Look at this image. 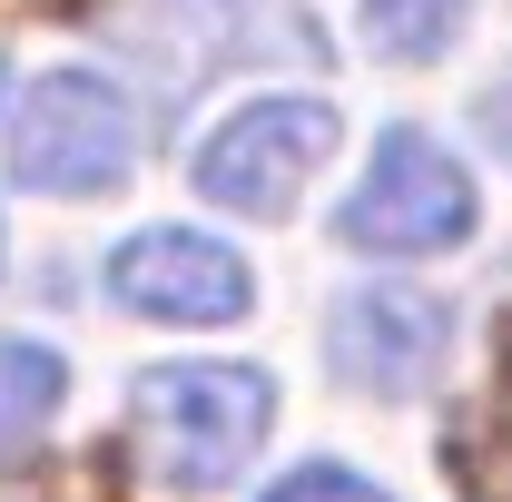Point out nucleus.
Listing matches in <instances>:
<instances>
[{
	"label": "nucleus",
	"mask_w": 512,
	"mask_h": 502,
	"mask_svg": "<svg viewBox=\"0 0 512 502\" xmlns=\"http://www.w3.org/2000/svg\"><path fill=\"white\" fill-rule=\"evenodd\" d=\"M266 434H276V384L256 365H148L128 384V443L168 493H227Z\"/></svg>",
	"instance_id": "nucleus-1"
},
{
	"label": "nucleus",
	"mask_w": 512,
	"mask_h": 502,
	"mask_svg": "<svg viewBox=\"0 0 512 502\" xmlns=\"http://www.w3.org/2000/svg\"><path fill=\"white\" fill-rule=\"evenodd\" d=\"M0 148H10L0 158L10 188H30V197H109L138 168V109H128L119 79H99V69H40L20 89Z\"/></svg>",
	"instance_id": "nucleus-2"
},
{
	"label": "nucleus",
	"mask_w": 512,
	"mask_h": 502,
	"mask_svg": "<svg viewBox=\"0 0 512 502\" xmlns=\"http://www.w3.org/2000/svg\"><path fill=\"white\" fill-rule=\"evenodd\" d=\"M473 237V178L434 128H384L365 178L335 207V247L355 256H453Z\"/></svg>",
	"instance_id": "nucleus-3"
},
{
	"label": "nucleus",
	"mask_w": 512,
	"mask_h": 502,
	"mask_svg": "<svg viewBox=\"0 0 512 502\" xmlns=\"http://www.w3.org/2000/svg\"><path fill=\"white\" fill-rule=\"evenodd\" d=\"M335 99H247V109H227V119L197 138L188 178L207 207H227V217H286L296 197L325 178V158H335Z\"/></svg>",
	"instance_id": "nucleus-4"
},
{
	"label": "nucleus",
	"mask_w": 512,
	"mask_h": 502,
	"mask_svg": "<svg viewBox=\"0 0 512 502\" xmlns=\"http://www.w3.org/2000/svg\"><path fill=\"white\" fill-rule=\"evenodd\" d=\"M99 286L119 315H148V325H247L256 315V266L207 227H128Z\"/></svg>",
	"instance_id": "nucleus-5"
},
{
	"label": "nucleus",
	"mask_w": 512,
	"mask_h": 502,
	"mask_svg": "<svg viewBox=\"0 0 512 502\" xmlns=\"http://www.w3.org/2000/svg\"><path fill=\"white\" fill-rule=\"evenodd\" d=\"M453 355V306L414 286H355L325 315V375L365 404H404L414 384H434Z\"/></svg>",
	"instance_id": "nucleus-6"
},
{
	"label": "nucleus",
	"mask_w": 512,
	"mask_h": 502,
	"mask_svg": "<svg viewBox=\"0 0 512 502\" xmlns=\"http://www.w3.org/2000/svg\"><path fill=\"white\" fill-rule=\"evenodd\" d=\"M60 394H69V365L30 335H0V473H20L50 424H60Z\"/></svg>",
	"instance_id": "nucleus-7"
},
{
	"label": "nucleus",
	"mask_w": 512,
	"mask_h": 502,
	"mask_svg": "<svg viewBox=\"0 0 512 502\" xmlns=\"http://www.w3.org/2000/svg\"><path fill=\"white\" fill-rule=\"evenodd\" d=\"M463 20H473V0H355L365 50H375V60H394V69L444 60L453 40H463Z\"/></svg>",
	"instance_id": "nucleus-8"
},
{
	"label": "nucleus",
	"mask_w": 512,
	"mask_h": 502,
	"mask_svg": "<svg viewBox=\"0 0 512 502\" xmlns=\"http://www.w3.org/2000/svg\"><path fill=\"white\" fill-rule=\"evenodd\" d=\"M256 502H394L384 483H365L355 463H296L286 483H266Z\"/></svg>",
	"instance_id": "nucleus-9"
},
{
	"label": "nucleus",
	"mask_w": 512,
	"mask_h": 502,
	"mask_svg": "<svg viewBox=\"0 0 512 502\" xmlns=\"http://www.w3.org/2000/svg\"><path fill=\"white\" fill-rule=\"evenodd\" d=\"M473 128H483V148H493V158L512 168V79H493V89L473 99Z\"/></svg>",
	"instance_id": "nucleus-10"
},
{
	"label": "nucleus",
	"mask_w": 512,
	"mask_h": 502,
	"mask_svg": "<svg viewBox=\"0 0 512 502\" xmlns=\"http://www.w3.org/2000/svg\"><path fill=\"white\" fill-rule=\"evenodd\" d=\"M178 20H197V30H227V20H247L256 0H168Z\"/></svg>",
	"instance_id": "nucleus-11"
},
{
	"label": "nucleus",
	"mask_w": 512,
	"mask_h": 502,
	"mask_svg": "<svg viewBox=\"0 0 512 502\" xmlns=\"http://www.w3.org/2000/svg\"><path fill=\"white\" fill-rule=\"evenodd\" d=\"M0 109H10V60H0Z\"/></svg>",
	"instance_id": "nucleus-12"
}]
</instances>
